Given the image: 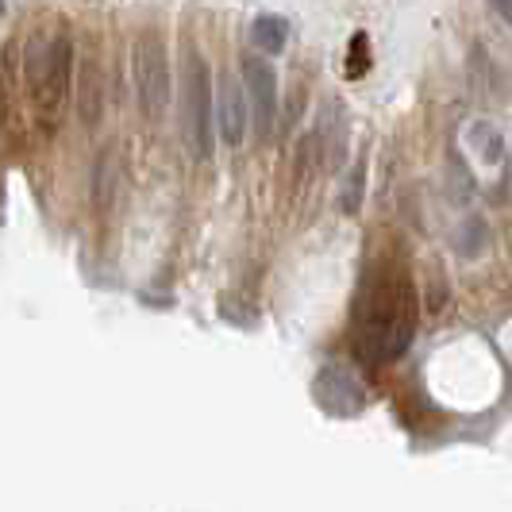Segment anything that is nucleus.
Returning a JSON list of instances; mask_svg holds the SVG:
<instances>
[{"mask_svg": "<svg viewBox=\"0 0 512 512\" xmlns=\"http://www.w3.org/2000/svg\"><path fill=\"white\" fill-rule=\"evenodd\" d=\"M416 332V289L409 274H378L366 285L359 305V355L370 362H393L405 355Z\"/></svg>", "mask_w": 512, "mask_h": 512, "instance_id": "1", "label": "nucleus"}, {"mask_svg": "<svg viewBox=\"0 0 512 512\" xmlns=\"http://www.w3.org/2000/svg\"><path fill=\"white\" fill-rule=\"evenodd\" d=\"M66 93H70V39L51 35L43 47L31 51V97L47 124L58 120Z\"/></svg>", "mask_w": 512, "mask_h": 512, "instance_id": "2", "label": "nucleus"}, {"mask_svg": "<svg viewBox=\"0 0 512 512\" xmlns=\"http://www.w3.org/2000/svg\"><path fill=\"white\" fill-rule=\"evenodd\" d=\"M181 131L193 158H208L212 151V85L201 54L185 58V85H181Z\"/></svg>", "mask_w": 512, "mask_h": 512, "instance_id": "3", "label": "nucleus"}, {"mask_svg": "<svg viewBox=\"0 0 512 512\" xmlns=\"http://www.w3.org/2000/svg\"><path fill=\"white\" fill-rule=\"evenodd\" d=\"M135 89L147 116H162L170 104V62L158 31H143L135 39Z\"/></svg>", "mask_w": 512, "mask_h": 512, "instance_id": "4", "label": "nucleus"}, {"mask_svg": "<svg viewBox=\"0 0 512 512\" xmlns=\"http://www.w3.org/2000/svg\"><path fill=\"white\" fill-rule=\"evenodd\" d=\"M239 66H243V85H247L251 104H255L258 139H270L274 116H278V77H274V66L262 54H243Z\"/></svg>", "mask_w": 512, "mask_h": 512, "instance_id": "5", "label": "nucleus"}, {"mask_svg": "<svg viewBox=\"0 0 512 512\" xmlns=\"http://www.w3.org/2000/svg\"><path fill=\"white\" fill-rule=\"evenodd\" d=\"M216 124H220V139L228 147H239L247 135V101L235 77H220V108H216Z\"/></svg>", "mask_w": 512, "mask_h": 512, "instance_id": "6", "label": "nucleus"}, {"mask_svg": "<svg viewBox=\"0 0 512 512\" xmlns=\"http://www.w3.org/2000/svg\"><path fill=\"white\" fill-rule=\"evenodd\" d=\"M347 393H362V385L347 374V370H324L320 374V382H316V397H320V405L328 412H335V416H351V405L343 401ZM366 397V393H362Z\"/></svg>", "mask_w": 512, "mask_h": 512, "instance_id": "7", "label": "nucleus"}, {"mask_svg": "<svg viewBox=\"0 0 512 512\" xmlns=\"http://www.w3.org/2000/svg\"><path fill=\"white\" fill-rule=\"evenodd\" d=\"M285 39H289V24H285V16L262 12L255 24H251V43H255V51L282 54L285 51Z\"/></svg>", "mask_w": 512, "mask_h": 512, "instance_id": "8", "label": "nucleus"}, {"mask_svg": "<svg viewBox=\"0 0 512 512\" xmlns=\"http://www.w3.org/2000/svg\"><path fill=\"white\" fill-rule=\"evenodd\" d=\"M116 178H120V154H116V147H108V151L97 158V181H93V193H97V205L101 208H112Z\"/></svg>", "mask_w": 512, "mask_h": 512, "instance_id": "9", "label": "nucleus"}, {"mask_svg": "<svg viewBox=\"0 0 512 512\" xmlns=\"http://www.w3.org/2000/svg\"><path fill=\"white\" fill-rule=\"evenodd\" d=\"M474 135H478V139L486 143V147H482L486 162H501V139H497V135H493V131H489L486 124H478V128H474Z\"/></svg>", "mask_w": 512, "mask_h": 512, "instance_id": "10", "label": "nucleus"}, {"mask_svg": "<svg viewBox=\"0 0 512 512\" xmlns=\"http://www.w3.org/2000/svg\"><path fill=\"white\" fill-rule=\"evenodd\" d=\"M362 51H366V35H355V39H351V66H347V74H351V77H359L362 62H370Z\"/></svg>", "mask_w": 512, "mask_h": 512, "instance_id": "11", "label": "nucleus"}, {"mask_svg": "<svg viewBox=\"0 0 512 512\" xmlns=\"http://www.w3.org/2000/svg\"><path fill=\"white\" fill-rule=\"evenodd\" d=\"M493 4L501 8V16H505V20H509V24H512V0H493Z\"/></svg>", "mask_w": 512, "mask_h": 512, "instance_id": "12", "label": "nucleus"}, {"mask_svg": "<svg viewBox=\"0 0 512 512\" xmlns=\"http://www.w3.org/2000/svg\"><path fill=\"white\" fill-rule=\"evenodd\" d=\"M0 12H4V0H0Z\"/></svg>", "mask_w": 512, "mask_h": 512, "instance_id": "13", "label": "nucleus"}]
</instances>
